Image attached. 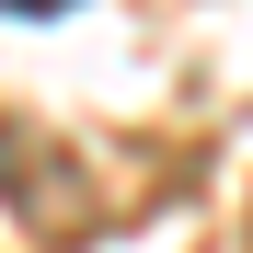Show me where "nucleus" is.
Returning a JSON list of instances; mask_svg holds the SVG:
<instances>
[{"label":"nucleus","mask_w":253,"mask_h":253,"mask_svg":"<svg viewBox=\"0 0 253 253\" xmlns=\"http://www.w3.org/2000/svg\"><path fill=\"white\" fill-rule=\"evenodd\" d=\"M0 12H58V0H0Z\"/></svg>","instance_id":"obj_2"},{"label":"nucleus","mask_w":253,"mask_h":253,"mask_svg":"<svg viewBox=\"0 0 253 253\" xmlns=\"http://www.w3.org/2000/svg\"><path fill=\"white\" fill-rule=\"evenodd\" d=\"M0 196H12V219L35 242H69L92 230V207H81V161L58 138H35V126H0Z\"/></svg>","instance_id":"obj_1"}]
</instances>
